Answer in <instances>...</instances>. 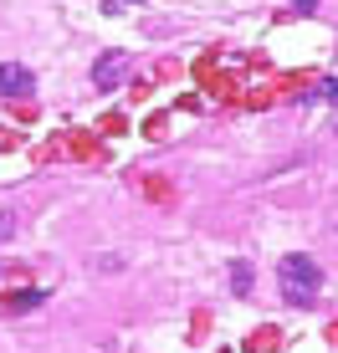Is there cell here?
<instances>
[{"label":"cell","instance_id":"obj_4","mask_svg":"<svg viewBox=\"0 0 338 353\" xmlns=\"http://www.w3.org/2000/svg\"><path fill=\"white\" fill-rule=\"evenodd\" d=\"M41 302H46V287L21 292V297H10V312H31V307H41Z\"/></svg>","mask_w":338,"mask_h":353},{"label":"cell","instance_id":"obj_5","mask_svg":"<svg viewBox=\"0 0 338 353\" xmlns=\"http://www.w3.org/2000/svg\"><path fill=\"white\" fill-rule=\"evenodd\" d=\"M16 225H21V215H16V210H0V246L16 236Z\"/></svg>","mask_w":338,"mask_h":353},{"label":"cell","instance_id":"obj_1","mask_svg":"<svg viewBox=\"0 0 338 353\" xmlns=\"http://www.w3.org/2000/svg\"><path fill=\"white\" fill-rule=\"evenodd\" d=\"M277 282H282V297L292 302V307H312V302H318V287H323V272H318L312 256L287 251V256L277 261Z\"/></svg>","mask_w":338,"mask_h":353},{"label":"cell","instance_id":"obj_7","mask_svg":"<svg viewBox=\"0 0 338 353\" xmlns=\"http://www.w3.org/2000/svg\"><path fill=\"white\" fill-rule=\"evenodd\" d=\"M312 103H338V77H328L318 92H312Z\"/></svg>","mask_w":338,"mask_h":353},{"label":"cell","instance_id":"obj_6","mask_svg":"<svg viewBox=\"0 0 338 353\" xmlns=\"http://www.w3.org/2000/svg\"><path fill=\"white\" fill-rule=\"evenodd\" d=\"M231 282H236V292H251V266H246V261L231 266Z\"/></svg>","mask_w":338,"mask_h":353},{"label":"cell","instance_id":"obj_8","mask_svg":"<svg viewBox=\"0 0 338 353\" xmlns=\"http://www.w3.org/2000/svg\"><path fill=\"white\" fill-rule=\"evenodd\" d=\"M292 6H297V10H318V0H292Z\"/></svg>","mask_w":338,"mask_h":353},{"label":"cell","instance_id":"obj_3","mask_svg":"<svg viewBox=\"0 0 338 353\" xmlns=\"http://www.w3.org/2000/svg\"><path fill=\"white\" fill-rule=\"evenodd\" d=\"M31 92H36L31 67H21V62H0V97H31Z\"/></svg>","mask_w":338,"mask_h":353},{"label":"cell","instance_id":"obj_2","mask_svg":"<svg viewBox=\"0 0 338 353\" xmlns=\"http://www.w3.org/2000/svg\"><path fill=\"white\" fill-rule=\"evenodd\" d=\"M128 72H134V57L128 52H103L98 62H92V82H98V88H118Z\"/></svg>","mask_w":338,"mask_h":353}]
</instances>
